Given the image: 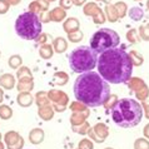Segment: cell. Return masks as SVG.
Instances as JSON below:
<instances>
[{
	"instance_id": "obj_1",
	"label": "cell",
	"mask_w": 149,
	"mask_h": 149,
	"mask_svg": "<svg viewBox=\"0 0 149 149\" xmlns=\"http://www.w3.org/2000/svg\"><path fill=\"white\" fill-rule=\"evenodd\" d=\"M133 67L129 54L122 48H113L102 53L97 61L99 75L111 84L127 83L132 78Z\"/></svg>"
},
{
	"instance_id": "obj_2",
	"label": "cell",
	"mask_w": 149,
	"mask_h": 149,
	"mask_svg": "<svg viewBox=\"0 0 149 149\" xmlns=\"http://www.w3.org/2000/svg\"><path fill=\"white\" fill-rule=\"evenodd\" d=\"M74 95L77 100L86 107L95 108L104 105L110 97L109 83L95 72L81 73L74 83Z\"/></svg>"
},
{
	"instance_id": "obj_3",
	"label": "cell",
	"mask_w": 149,
	"mask_h": 149,
	"mask_svg": "<svg viewBox=\"0 0 149 149\" xmlns=\"http://www.w3.org/2000/svg\"><path fill=\"white\" fill-rule=\"evenodd\" d=\"M114 123L122 128H133L142 122L143 108L135 99L123 98L110 109Z\"/></svg>"
},
{
	"instance_id": "obj_4",
	"label": "cell",
	"mask_w": 149,
	"mask_h": 149,
	"mask_svg": "<svg viewBox=\"0 0 149 149\" xmlns=\"http://www.w3.org/2000/svg\"><path fill=\"white\" fill-rule=\"evenodd\" d=\"M97 53L90 47H79L74 49L69 55L70 69L75 73H86L92 72L97 67Z\"/></svg>"
},
{
	"instance_id": "obj_5",
	"label": "cell",
	"mask_w": 149,
	"mask_h": 149,
	"mask_svg": "<svg viewBox=\"0 0 149 149\" xmlns=\"http://www.w3.org/2000/svg\"><path fill=\"white\" fill-rule=\"evenodd\" d=\"M15 31L22 39L35 40L41 34V22L39 16L31 11L19 15L15 22Z\"/></svg>"
},
{
	"instance_id": "obj_6",
	"label": "cell",
	"mask_w": 149,
	"mask_h": 149,
	"mask_svg": "<svg viewBox=\"0 0 149 149\" xmlns=\"http://www.w3.org/2000/svg\"><path fill=\"white\" fill-rule=\"evenodd\" d=\"M120 39L117 31H114L113 29L109 28H102L100 30L95 31L92 39H90V48L93 49L95 53H104L109 49L117 48Z\"/></svg>"
},
{
	"instance_id": "obj_7",
	"label": "cell",
	"mask_w": 149,
	"mask_h": 149,
	"mask_svg": "<svg viewBox=\"0 0 149 149\" xmlns=\"http://www.w3.org/2000/svg\"><path fill=\"white\" fill-rule=\"evenodd\" d=\"M127 83H128L129 89L135 92V95L139 100L144 102L149 97V89L146 85V83H144L142 79H139V78H130Z\"/></svg>"
},
{
	"instance_id": "obj_8",
	"label": "cell",
	"mask_w": 149,
	"mask_h": 149,
	"mask_svg": "<svg viewBox=\"0 0 149 149\" xmlns=\"http://www.w3.org/2000/svg\"><path fill=\"white\" fill-rule=\"evenodd\" d=\"M88 135L92 138L94 142L97 143H103L105 140V138L108 136V128L105 124H97L93 129H88Z\"/></svg>"
},
{
	"instance_id": "obj_9",
	"label": "cell",
	"mask_w": 149,
	"mask_h": 149,
	"mask_svg": "<svg viewBox=\"0 0 149 149\" xmlns=\"http://www.w3.org/2000/svg\"><path fill=\"white\" fill-rule=\"evenodd\" d=\"M5 144L8 149H22L24 147V139L16 132H8L5 134Z\"/></svg>"
},
{
	"instance_id": "obj_10",
	"label": "cell",
	"mask_w": 149,
	"mask_h": 149,
	"mask_svg": "<svg viewBox=\"0 0 149 149\" xmlns=\"http://www.w3.org/2000/svg\"><path fill=\"white\" fill-rule=\"evenodd\" d=\"M48 97L52 99V100L55 102V109L59 111H63L65 109V105L68 103V97L67 94L63 92H59V90H52V92L48 93Z\"/></svg>"
},
{
	"instance_id": "obj_11",
	"label": "cell",
	"mask_w": 149,
	"mask_h": 149,
	"mask_svg": "<svg viewBox=\"0 0 149 149\" xmlns=\"http://www.w3.org/2000/svg\"><path fill=\"white\" fill-rule=\"evenodd\" d=\"M90 6H86L85 8V13L88 15H93V14H97L95 15V23L97 24H100L104 22V18H103V14L102 11L98 9L97 6H95V4H89Z\"/></svg>"
},
{
	"instance_id": "obj_12",
	"label": "cell",
	"mask_w": 149,
	"mask_h": 149,
	"mask_svg": "<svg viewBox=\"0 0 149 149\" xmlns=\"http://www.w3.org/2000/svg\"><path fill=\"white\" fill-rule=\"evenodd\" d=\"M29 140H30L33 144H40L44 140V132H43V129H39V128L33 129L30 133H29Z\"/></svg>"
},
{
	"instance_id": "obj_13",
	"label": "cell",
	"mask_w": 149,
	"mask_h": 149,
	"mask_svg": "<svg viewBox=\"0 0 149 149\" xmlns=\"http://www.w3.org/2000/svg\"><path fill=\"white\" fill-rule=\"evenodd\" d=\"M54 111L49 105H44V107H39V117L43 118L44 120H49L53 118Z\"/></svg>"
},
{
	"instance_id": "obj_14",
	"label": "cell",
	"mask_w": 149,
	"mask_h": 149,
	"mask_svg": "<svg viewBox=\"0 0 149 149\" xmlns=\"http://www.w3.org/2000/svg\"><path fill=\"white\" fill-rule=\"evenodd\" d=\"M33 102V97L29 93H20L18 95V103L22 107H29Z\"/></svg>"
},
{
	"instance_id": "obj_15",
	"label": "cell",
	"mask_w": 149,
	"mask_h": 149,
	"mask_svg": "<svg viewBox=\"0 0 149 149\" xmlns=\"http://www.w3.org/2000/svg\"><path fill=\"white\" fill-rule=\"evenodd\" d=\"M88 114H89V111H88V113H84V114H81V111H79L78 114H74L73 117H72V119H70V122H72L73 127L83 124V122L85 120V118L88 117Z\"/></svg>"
},
{
	"instance_id": "obj_16",
	"label": "cell",
	"mask_w": 149,
	"mask_h": 149,
	"mask_svg": "<svg viewBox=\"0 0 149 149\" xmlns=\"http://www.w3.org/2000/svg\"><path fill=\"white\" fill-rule=\"evenodd\" d=\"M19 90H31L33 89V80L31 77H28L25 79H20L19 85H18Z\"/></svg>"
},
{
	"instance_id": "obj_17",
	"label": "cell",
	"mask_w": 149,
	"mask_h": 149,
	"mask_svg": "<svg viewBox=\"0 0 149 149\" xmlns=\"http://www.w3.org/2000/svg\"><path fill=\"white\" fill-rule=\"evenodd\" d=\"M143 15H144V11L140 9V8L135 6V8H132L130 11H129V16L135 22H139V20L143 19Z\"/></svg>"
},
{
	"instance_id": "obj_18",
	"label": "cell",
	"mask_w": 149,
	"mask_h": 149,
	"mask_svg": "<svg viewBox=\"0 0 149 149\" xmlns=\"http://www.w3.org/2000/svg\"><path fill=\"white\" fill-rule=\"evenodd\" d=\"M129 56H130L132 63H133V65H135V67H139V65H142L143 61H144L143 56L140 55V54H138L136 52H134V50L129 53Z\"/></svg>"
},
{
	"instance_id": "obj_19",
	"label": "cell",
	"mask_w": 149,
	"mask_h": 149,
	"mask_svg": "<svg viewBox=\"0 0 149 149\" xmlns=\"http://www.w3.org/2000/svg\"><path fill=\"white\" fill-rule=\"evenodd\" d=\"M54 48L58 53H63L67 50V41L63 38H58L54 40Z\"/></svg>"
},
{
	"instance_id": "obj_20",
	"label": "cell",
	"mask_w": 149,
	"mask_h": 149,
	"mask_svg": "<svg viewBox=\"0 0 149 149\" xmlns=\"http://www.w3.org/2000/svg\"><path fill=\"white\" fill-rule=\"evenodd\" d=\"M40 56L41 58H44V59H49V58H52L53 55V49L50 45H43V47L40 48Z\"/></svg>"
},
{
	"instance_id": "obj_21",
	"label": "cell",
	"mask_w": 149,
	"mask_h": 149,
	"mask_svg": "<svg viewBox=\"0 0 149 149\" xmlns=\"http://www.w3.org/2000/svg\"><path fill=\"white\" fill-rule=\"evenodd\" d=\"M134 149H149V140L146 138H138L134 142Z\"/></svg>"
},
{
	"instance_id": "obj_22",
	"label": "cell",
	"mask_w": 149,
	"mask_h": 149,
	"mask_svg": "<svg viewBox=\"0 0 149 149\" xmlns=\"http://www.w3.org/2000/svg\"><path fill=\"white\" fill-rule=\"evenodd\" d=\"M36 104L39 107L48 105V94L44 92H39L36 94Z\"/></svg>"
},
{
	"instance_id": "obj_23",
	"label": "cell",
	"mask_w": 149,
	"mask_h": 149,
	"mask_svg": "<svg viewBox=\"0 0 149 149\" xmlns=\"http://www.w3.org/2000/svg\"><path fill=\"white\" fill-rule=\"evenodd\" d=\"M78 25H79V24H78V20H75V19H70V20H68V22L65 23L64 29L70 34L72 31L77 30V29H78Z\"/></svg>"
},
{
	"instance_id": "obj_24",
	"label": "cell",
	"mask_w": 149,
	"mask_h": 149,
	"mask_svg": "<svg viewBox=\"0 0 149 149\" xmlns=\"http://www.w3.org/2000/svg\"><path fill=\"white\" fill-rule=\"evenodd\" d=\"M54 78H55V84H58V85H63L68 80V75L65 73H63V72L56 73L54 75Z\"/></svg>"
},
{
	"instance_id": "obj_25",
	"label": "cell",
	"mask_w": 149,
	"mask_h": 149,
	"mask_svg": "<svg viewBox=\"0 0 149 149\" xmlns=\"http://www.w3.org/2000/svg\"><path fill=\"white\" fill-rule=\"evenodd\" d=\"M1 84L5 86L6 89H11V88H13V85H14V79H13V77L9 75V74H6V75L1 79Z\"/></svg>"
},
{
	"instance_id": "obj_26",
	"label": "cell",
	"mask_w": 149,
	"mask_h": 149,
	"mask_svg": "<svg viewBox=\"0 0 149 149\" xmlns=\"http://www.w3.org/2000/svg\"><path fill=\"white\" fill-rule=\"evenodd\" d=\"M139 34H140V38H142L143 40L149 41V24L140 26V29H139Z\"/></svg>"
},
{
	"instance_id": "obj_27",
	"label": "cell",
	"mask_w": 149,
	"mask_h": 149,
	"mask_svg": "<svg viewBox=\"0 0 149 149\" xmlns=\"http://www.w3.org/2000/svg\"><path fill=\"white\" fill-rule=\"evenodd\" d=\"M11 114H13V111H11L10 108H8V107H0V117L3 119H9L11 118Z\"/></svg>"
},
{
	"instance_id": "obj_28",
	"label": "cell",
	"mask_w": 149,
	"mask_h": 149,
	"mask_svg": "<svg viewBox=\"0 0 149 149\" xmlns=\"http://www.w3.org/2000/svg\"><path fill=\"white\" fill-rule=\"evenodd\" d=\"M72 109L74 110V111H89L88 110V107L86 105H84L83 103H80V102H74L73 104H72Z\"/></svg>"
},
{
	"instance_id": "obj_29",
	"label": "cell",
	"mask_w": 149,
	"mask_h": 149,
	"mask_svg": "<svg viewBox=\"0 0 149 149\" xmlns=\"http://www.w3.org/2000/svg\"><path fill=\"white\" fill-rule=\"evenodd\" d=\"M93 142L89 139H83L79 142V146H78V149H93Z\"/></svg>"
},
{
	"instance_id": "obj_30",
	"label": "cell",
	"mask_w": 149,
	"mask_h": 149,
	"mask_svg": "<svg viewBox=\"0 0 149 149\" xmlns=\"http://www.w3.org/2000/svg\"><path fill=\"white\" fill-rule=\"evenodd\" d=\"M127 39L130 41V43H136V41H139V36L136 35V30L135 29H132L127 33Z\"/></svg>"
},
{
	"instance_id": "obj_31",
	"label": "cell",
	"mask_w": 149,
	"mask_h": 149,
	"mask_svg": "<svg viewBox=\"0 0 149 149\" xmlns=\"http://www.w3.org/2000/svg\"><path fill=\"white\" fill-rule=\"evenodd\" d=\"M117 102H118L117 95H110V97L108 98V100H107V102L104 103L105 109H111V108H113V105H114Z\"/></svg>"
},
{
	"instance_id": "obj_32",
	"label": "cell",
	"mask_w": 149,
	"mask_h": 149,
	"mask_svg": "<svg viewBox=\"0 0 149 149\" xmlns=\"http://www.w3.org/2000/svg\"><path fill=\"white\" fill-rule=\"evenodd\" d=\"M9 64L11 68H18L19 65H22V58L19 55H14L13 58L9 59Z\"/></svg>"
},
{
	"instance_id": "obj_33",
	"label": "cell",
	"mask_w": 149,
	"mask_h": 149,
	"mask_svg": "<svg viewBox=\"0 0 149 149\" xmlns=\"http://www.w3.org/2000/svg\"><path fill=\"white\" fill-rule=\"evenodd\" d=\"M88 129H89V124H88V123L81 124L80 127H78V125L73 127V130L77 132V133H80V134H85L86 132H88Z\"/></svg>"
},
{
	"instance_id": "obj_34",
	"label": "cell",
	"mask_w": 149,
	"mask_h": 149,
	"mask_svg": "<svg viewBox=\"0 0 149 149\" xmlns=\"http://www.w3.org/2000/svg\"><path fill=\"white\" fill-rule=\"evenodd\" d=\"M50 15H53L52 18L54 19V20H56V22H59V20H61L64 18V11H61V10H59V9H56V10H54L53 11V13L50 14Z\"/></svg>"
},
{
	"instance_id": "obj_35",
	"label": "cell",
	"mask_w": 149,
	"mask_h": 149,
	"mask_svg": "<svg viewBox=\"0 0 149 149\" xmlns=\"http://www.w3.org/2000/svg\"><path fill=\"white\" fill-rule=\"evenodd\" d=\"M107 13H108V18H109V20L110 22H115V20L118 19V15L115 14V11L111 9V8H107Z\"/></svg>"
},
{
	"instance_id": "obj_36",
	"label": "cell",
	"mask_w": 149,
	"mask_h": 149,
	"mask_svg": "<svg viewBox=\"0 0 149 149\" xmlns=\"http://www.w3.org/2000/svg\"><path fill=\"white\" fill-rule=\"evenodd\" d=\"M117 6H118V9H119V16H120V18H123L124 14H125V10H127L125 4H124V3H118Z\"/></svg>"
},
{
	"instance_id": "obj_37",
	"label": "cell",
	"mask_w": 149,
	"mask_h": 149,
	"mask_svg": "<svg viewBox=\"0 0 149 149\" xmlns=\"http://www.w3.org/2000/svg\"><path fill=\"white\" fill-rule=\"evenodd\" d=\"M69 39L72 41H79L83 39V34L81 33H77V34H70L69 35Z\"/></svg>"
},
{
	"instance_id": "obj_38",
	"label": "cell",
	"mask_w": 149,
	"mask_h": 149,
	"mask_svg": "<svg viewBox=\"0 0 149 149\" xmlns=\"http://www.w3.org/2000/svg\"><path fill=\"white\" fill-rule=\"evenodd\" d=\"M24 75H28V77H30V75H31L30 72H29V70H28L26 68H22V69H20L19 72H18V77H19V79H20L22 77H24Z\"/></svg>"
},
{
	"instance_id": "obj_39",
	"label": "cell",
	"mask_w": 149,
	"mask_h": 149,
	"mask_svg": "<svg viewBox=\"0 0 149 149\" xmlns=\"http://www.w3.org/2000/svg\"><path fill=\"white\" fill-rule=\"evenodd\" d=\"M142 108H144V111H146V117H147V119H149V103H143Z\"/></svg>"
},
{
	"instance_id": "obj_40",
	"label": "cell",
	"mask_w": 149,
	"mask_h": 149,
	"mask_svg": "<svg viewBox=\"0 0 149 149\" xmlns=\"http://www.w3.org/2000/svg\"><path fill=\"white\" fill-rule=\"evenodd\" d=\"M45 40H47V35H45V34H40V35L38 36V38L35 39L36 43H44Z\"/></svg>"
},
{
	"instance_id": "obj_41",
	"label": "cell",
	"mask_w": 149,
	"mask_h": 149,
	"mask_svg": "<svg viewBox=\"0 0 149 149\" xmlns=\"http://www.w3.org/2000/svg\"><path fill=\"white\" fill-rule=\"evenodd\" d=\"M143 134H144V136H146V139H148V140H149V124H147V125L144 127Z\"/></svg>"
},
{
	"instance_id": "obj_42",
	"label": "cell",
	"mask_w": 149,
	"mask_h": 149,
	"mask_svg": "<svg viewBox=\"0 0 149 149\" xmlns=\"http://www.w3.org/2000/svg\"><path fill=\"white\" fill-rule=\"evenodd\" d=\"M61 5H64L65 8H70V4H68V0H63V1H61Z\"/></svg>"
},
{
	"instance_id": "obj_43",
	"label": "cell",
	"mask_w": 149,
	"mask_h": 149,
	"mask_svg": "<svg viewBox=\"0 0 149 149\" xmlns=\"http://www.w3.org/2000/svg\"><path fill=\"white\" fill-rule=\"evenodd\" d=\"M0 149H4V144L1 142H0Z\"/></svg>"
},
{
	"instance_id": "obj_44",
	"label": "cell",
	"mask_w": 149,
	"mask_h": 149,
	"mask_svg": "<svg viewBox=\"0 0 149 149\" xmlns=\"http://www.w3.org/2000/svg\"><path fill=\"white\" fill-rule=\"evenodd\" d=\"M1 99H3V93L0 92V100H1Z\"/></svg>"
},
{
	"instance_id": "obj_45",
	"label": "cell",
	"mask_w": 149,
	"mask_h": 149,
	"mask_svg": "<svg viewBox=\"0 0 149 149\" xmlns=\"http://www.w3.org/2000/svg\"><path fill=\"white\" fill-rule=\"evenodd\" d=\"M147 8H148V10H149V0H148V3H147Z\"/></svg>"
},
{
	"instance_id": "obj_46",
	"label": "cell",
	"mask_w": 149,
	"mask_h": 149,
	"mask_svg": "<svg viewBox=\"0 0 149 149\" xmlns=\"http://www.w3.org/2000/svg\"><path fill=\"white\" fill-rule=\"evenodd\" d=\"M105 149H114V148H105Z\"/></svg>"
},
{
	"instance_id": "obj_47",
	"label": "cell",
	"mask_w": 149,
	"mask_h": 149,
	"mask_svg": "<svg viewBox=\"0 0 149 149\" xmlns=\"http://www.w3.org/2000/svg\"><path fill=\"white\" fill-rule=\"evenodd\" d=\"M0 138H1V136H0Z\"/></svg>"
}]
</instances>
